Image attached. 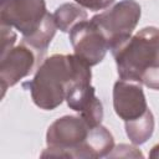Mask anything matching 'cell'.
<instances>
[{"mask_svg": "<svg viewBox=\"0 0 159 159\" xmlns=\"http://www.w3.org/2000/svg\"><path fill=\"white\" fill-rule=\"evenodd\" d=\"M120 80L159 89V29L144 27L112 50Z\"/></svg>", "mask_w": 159, "mask_h": 159, "instance_id": "obj_1", "label": "cell"}, {"mask_svg": "<svg viewBox=\"0 0 159 159\" xmlns=\"http://www.w3.org/2000/svg\"><path fill=\"white\" fill-rule=\"evenodd\" d=\"M87 65L76 53H56L43 60L34 78L22 86L30 91L31 98L37 107L45 111H52L63 102L70 83Z\"/></svg>", "mask_w": 159, "mask_h": 159, "instance_id": "obj_2", "label": "cell"}, {"mask_svg": "<svg viewBox=\"0 0 159 159\" xmlns=\"http://www.w3.org/2000/svg\"><path fill=\"white\" fill-rule=\"evenodd\" d=\"M89 128L81 116H65L56 119L47 129V148L41 157L80 158V149L88 135Z\"/></svg>", "mask_w": 159, "mask_h": 159, "instance_id": "obj_3", "label": "cell"}, {"mask_svg": "<svg viewBox=\"0 0 159 159\" xmlns=\"http://www.w3.org/2000/svg\"><path fill=\"white\" fill-rule=\"evenodd\" d=\"M140 14V5L135 0H122L112 9L94 15L91 21L102 31L112 51L132 36L133 30L139 22Z\"/></svg>", "mask_w": 159, "mask_h": 159, "instance_id": "obj_4", "label": "cell"}, {"mask_svg": "<svg viewBox=\"0 0 159 159\" xmlns=\"http://www.w3.org/2000/svg\"><path fill=\"white\" fill-rule=\"evenodd\" d=\"M47 14L45 0H1L0 22L15 27L22 37L39 29Z\"/></svg>", "mask_w": 159, "mask_h": 159, "instance_id": "obj_5", "label": "cell"}, {"mask_svg": "<svg viewBox=\"0 0 159 159\" xmlns=\"http://www.w3.org/2000/svg\"><path fill=\"white\" fill-rule=\"evenodd\" d=\"M70 42L75 53L89 66L99 63L109 50L108 41L93 21H82L70 31Z\"/></svg>", "mask_w": 159, "mask_h": 159, "instance_id": "obj_6", "label": "cell"}, {"mask_svg": "<svg viewBox=\"0 0 159 159\" xmlns=\"http://www.w3.org/2000/svg\"><path fill=\"white\" fill-rule=\"evenodd\" d=\"M39 61L40 58L35 51L25 43L11 48L5 56L0 57L1 97H4L9 87L16 84L20 80L30 75Z\"/></svg>", "mask_w": 159, "mask_h": 159, "instance_id": "obj_7", "label": "cell"}, {"mask_svg": "<svg viewBox=\"0 0 159 159\" xmlns=\"http://www.w3.org/2000/svg\"><path fill=\"white\" fill-rule=\"evenodd\" d=\"M113 107L116 114L125 120L140 117L147 109V99L140 83L119 80L113 87Z\"/></svg>", "mask_w": 159, "mask_h": 159, "instance_id": "obj_8", "label": "cell"}, {"mask_svg": "<svg viewBox=\"0 0 159 159\" xmlns=\"http://www.w3.org/2000/svg\"><path fill=\"white\" fill-rule=\"evenodd\" d=\"M114 148L112 133L98 124L89 128L88 135L80 149V158H102L108 157Z\"/></svg>", "mask_w": 159, "mask_h": 159, "instance_id": "obj_9", "label": "cell"}, {"mask_svg": "<svg viewBox=\"0 0 159 159\" xmlns=\"http://www.w3.org/2000/svg\"><path fill=\"white\" fill-rule=\"evenodd\" d=\"M56 29H57V25L55 22L53 14L47 12L41 25L39 26V29L34 31L31 35L22 37V43L32 48L37 55V57L41 60L56 34Z\"/></svg>", "mask_w": 159, "mask_h": 159, "instance_id": "obj_10", "label": "cell"}, {"mask_svg": "<svg viewBox=\"0 0 159 159\" xmlns=\"http://www.w3.org/2000/svg\"><path fill=\"white\" fill-rule=\"evenodd\" d=\"M154 124V116L150 109H147L140 117L125 120V133L134 145H140L152 137Z\"/></svg>", "mask_w": 159, "mask_h": 159, "instance_id": "obj_11", "label": "cell"}, {"mask_svg": "<svg viewBox=\"0 0 159 159\" xmlns=\"http://www.w3.org/2000/svg\"><path fill=\"white\" fill-rule=\"evenodd\" d=\"M57 29L63 32H70L75 25L87 20V12L78 4L66 2L60 5L53 12Z\"/></svg>", "mask_w": 159, "mask_h": 159, "instance_id": "obj_12", "label": "cell"}, {"mask_svg": "<svg viewBox=\"0 0 159 159\" xmlns=\"http://www.w3.org/2000/svg\"><path fill=\"white\" fill-rule=\"evenodd\" d=\"M0 42H1V46H0V57L5 56L11 48H14V45L16 42V34L12 31V29L10 26H6V25H1L0 26Z\"/></svg>", "mask_w": 159, "mask_h": 159, "instance_id": "obj_13", "label": "cell"}, {"mask_svg": "<svg viewBox=\"0 0 159 159\" xmlns=\"http://www.w3.org/2000/svg\"><path fill=\"white\" fill-rule=\"evenodd\" d=\"M111 158H116V157H123V158H138V157H143V154L139 152V149H137L133 145H128V144H119L116 148H113V150L109 153Z\"/></svg>", "mask_w": 159, "mask_h": 159, "instance_id": "obj_14", "label": "cell"}, {"mask_svg": "<svg viewBox=\"0 0 159 159\" xmlns=\"http://www.w3.org/2000/svg\"><path fill=\"white\" fill-rule=\"evenodd\" d=\"M80 6L89 9L92 11H98V10H103L107 9L108 6H111L114 0H75Z\"/></svg>", "mask_w": 159, "mask_h": 159, "instance_id": "obj_15", "label": "cell"}, {"mask_svg": "<svg viewBox=\"0 0 159 159\" xmlns=\"http://www.w3.org/2000/svg\"><path fill=\"white\" fill-rule=\"evenodd\" d=\"M149 157L150 158H159V144L154 145L149 153Z\"/></svg>", "mask_w": 159, "mask_h": 159, "instance_id": "obj_16", "label": "cell"}]
</instances>
